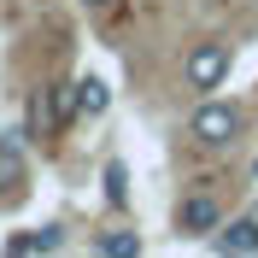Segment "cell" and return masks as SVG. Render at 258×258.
<instances>
[{
	"instance_id": "cell-4",
	"label": "cell",
	"mask_w": 258,
	"mask_h": 258,
	"mask_svg": "<svg viewBox=\"0 0 258 258\" xmlns=\"http://www.w3.org/2000/svg\"><path fill=\"white\" fill-rule=\"evenodd\" d=\"M206 241L217 246L223 258H258V217H252V211H246V217H223Z\"/></svg>"
},
{
	"instance_id": "cell-3",
	"label": "cell",
	"mask_w": 258,
	"mask_h": 258,
	"mask_svg": "<svg viewBox=\"0 0 258 258\" xmlns=\"http://www.w3.org/2000/svg\"><path fill=\"white\" fill-rule=\"evenodd\" d=\"M223 217H229V211H223V200H217L211 188H194V194L176 200V235H182V241H206Z\"/></svg>"
},
{
	"instance_id": "cell-9",
	"label": "cell",
	"mask_w": 258,
	"mask_h": 258,
	"mask_svg": "<svg viewBox=\"0 0 258 258\" xmlns=\"http://www.w3.org/2000/svg\"><path fill=\"white\" fill-rule=\"evenodd\" d=\"M47 94H53V123H71L77 112V82H47Z\"/></svg>"
},
{
	"instance_id": "cell-1",
	"label": "cell",
	"mask_w": 258,
	"mask_h": 258,
	"mask_svg": "<svg viewBox=\"0 0 258 258\" xmlns=\"http://www.w3.org/2000/svg\"><path fill=\"white\" fill-rule=\"evenodd\" d=\"M188 135H194V147H206V153H229V147L246 135V112L235 100L200 94V106H194V117H188Z\"/></svg>"
},
{
	"instance_id": "cell-10",
	"label": "cell",
	"mask_w": 258,
	"mask_h": 258,
	"mask_svg": "<svg viewBox=\"0 0 258 258\" xmlns=\"http://www.w3.org/2000/svg\"><path fill=\"white\" fill-rule=\"evenodd\" d=\"M30 123L35 129H53V94H47V82L30 94Z\"/></svg>"
},
{
	"instance_id": "cell-2",
	"label": "cell",
	"mask_w": 258,
	"mask_h": 258,
	"mask_svg": "<svg viewBox=\"0 0 258 258\" xmlns=\"http://www.w3.org/2000/svg\"><path fill=\"white\" fill-rule=\"evenodd\" d=\"M229 71H235V47L229 41H200V47L188 53V88L194 94H211V88H223L229 82Z\"/></svg>"
},
{
	"instance_id": "cell-12",
	"label": "cell",
	"mask_w": 258,
	"mask_h": 258,
	"mask_svg": "<svg viewBox=\"0 0 258 258\" xmlns=\"http://www.w3.org/2000/svg\"><path fill=\"white\" fill-rule=\"evenodd\" d=\"M252 182H258V159H252Z\"/></svg>"
},
{
	"instance_id": "cell-7",
	"label": "cell",
	"mask_w": 258,
	"mask_h": 258,
	"mask_svg": "<svg viewBox=\"0 0 258 258\" xmlns=\"http://www.w3.org/2000/svg\"><path fill=\"white\" fill-rule=\"evenodd\" d=\"M112 106V88H106V77H77V112L82 117H100Z\"/></svg>"
},
{
	"instance_id": "cell-5",
	"label": "cell",
	"mask_w": 258,
	"mask_h": 258,
	"mask_svg": "<svg viewBox=\"0 0 258 258\" xmlns=\"http://www.w3.org/2000/svg\"><path fill=\"white\" fill-rule=\"evenodd\" d=\"M30 194V153L18 135H0V200H18Z\"/></svg>"
},
{
	"instance_id": "cell-11",
	"label": "cell",
	"mask_w": 258,
	"mask_h": 258,
	"mask_svg": "<svg viewBox=\"0 0 258 258\" xmlns=\"http://www.w3.org/2000/svg\"><path fill=\"white\" fill-rule=\"evenodd\" d=\"M82 6H88V12H106V6H117V0H82Z\"/></svg>"
},
{
	"instance_id": "cell-8",
	"label": "cell",
	"mask_w": 258,
	"mask_h": 258,
	"mask_svg": "<svg viewBox=\"0 0 258 258\" xmlns=\"http://www.w3.org/2000/svg\"><path fill=\"white\" fill-rule=\"evenodd\" d=\"M100 194H106V206H129V164L112 159L100 170Z\"/></svg>"
},
{
	"instance_id": "cell-6",
	"label": "cell",
	"mask_w": 258,
	"mask_h": 258,
	"mask_svg": "<svg viewBox=\"0 0 258 258\" xmlns=\"http://www.w3.org/2000/svg\"><path fill=\"white\" fill-rule=\"evenodd\" d=\"M88 246H94L100 258H141V235H135V229H123V223H117V229H100Z\"/></svg>"
}]
</instances>
